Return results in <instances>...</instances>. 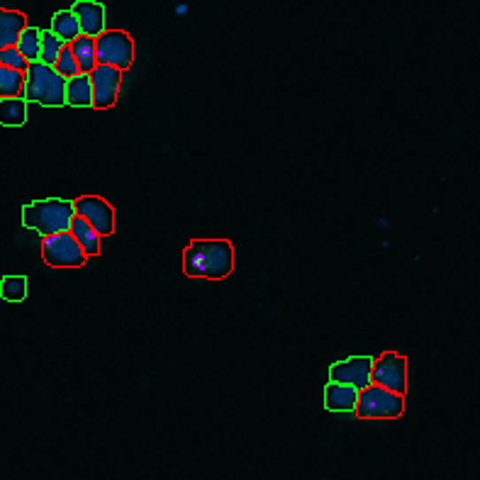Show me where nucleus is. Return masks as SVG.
Returning <instances> with one entry per match:
<instances>
[{
    "label": "nucleus",
    "mask_w": 480,
    "mask_h": 480,
    "mask_svg": "<svg viewBox=\"0 0 480 480\" xmlns=\"http://www.w3.org/2000/svg\"><path fill=\"white\" fill-rule=\"evenodd\" d=\"M0 295L8 303H20L27 298V278L25 275H5L0 281Z\"/></svg>",
    "instance_id": "obj_21"
},
{
    "label": "nucleus",
    "mask_w": 480,
    "mask_h": 480,
    "mask_svg": "<svg viewBox=\"0 0 480 480\" xmlns=\"http://www.w3.org/2000/svg\"><path fill=\"white\" fill-rule=\"evenodd\" d=\"M90 86H93V108L108 110L118 103L120 86H122V71L115 66H103L98 64L90 71Z\"/></svg>",
    "instance_id": "obj_9"
},
{
    "label": "nucleus",
    "mask_w": 480,
    "mask_h": 480,
    "mask_svg": "<svg viewBox=\"0 0 480 480\" xmlns=\"http://www.w3.org/2000/svg\"><path fill=\"white\" fill-rule=\"evenodd\" d=\"M66 44L54 35V32H42V51H40V61L42 64H47V66H54L57 59H59L61 50H64Z\"/></svg>",
    "instance_id": "obj_22"
},
{
    "label": "nucleus",
    "mask_w": 480,
    "mask_h": 480,
    "mask_svg": "<svg viewBox=\"0 0 480 480\" xmlns=\"http://www.w3.org/2000/svg\"><path fill=\"white\" fill-rule=\"evenodd\" d=\"M96 59L103 66L128 71L135 61V42L128 32L105 30L100 37H96Z\"/></svg>",
    "instance_id": "obj_5"
},
{
    "label": "nucleus",
    "mask_w": 480,
    "mask_h": 480,
    "mask_svg": "<svg viewBox=\"0 0 480 480\" xmlns=\"http://www.w3.org/2000/svg\"><path fill=\"white\" fill-rule=\"evenodd\" d=\"M42 259L50 268H81L86 264V254L71 232L42 236Z\"/></svg>",
    "instance_id": "obj_6"
},
{
    "label": "nucleus",
    "mask_w": 480,
    "mask_h": 480,
    "mask_svg": "<svg viewBox=\"0 0 480 480\" xmlns=\"http://www.w3.org/2000/svg\"><path fill=\"white\" fill-rule=\"evenodd\" d=\"M371 371V356H352L346 361L334 363L329 368V383H342V385H352L356 391H366L368 385H373Z\"/></svg>",
    "instance_id": "obj_10"
},
{
    "label": "nucleus",
    "mask_w": 480,
    "mask_h": 480,
    "mask_svg": "<svg viewBox=\"0 0 480 480\" xmlns=\"http://www.w3.org/2000/svg\"><path fill=\"white\" fill-rule=\"evenodd\" d=\"M359 402V391L352 385H342V383H329L324 391V405L332 412H352L356 410Z\"/></svg>",
    "instance_id": "obj_13"
},
{
    "label": "nucleus",
    "mask_w": 480,
    "mask_h": 480,
    "mask_svg": "<svg viewBox=\"0 0 480 480\" xmlns=\"http://www.w3.org/2000/svg\"><path fill=\"white\" fill-rule=\"evenodd\" d=\"M0 64H3V66H8V69H12V71H20V74H25L27 66H30V61L22 57L20 51H18V47L0 50Z\"/></svg>",
    "instance_id": "obj_24"
},
{
    "label": "nucleus",
    "mask_w": 480,
    "mask_h": 480,
    "mask_svg": "<svg viewBox=\"0 0 480 480\" xmlns=\"http://www.w3.org/2000/svg\"><path fill=\"white\" fill-rule=\"evenodd\" d=\"M25 27H27V18L22 12L0 8V50L15 47Z\"/></svg>",
    "instance_id": "obj_12"
},
{
    "label": "nucleus",
    "mask_w": 480,
    "mask_h": 480,
    "mask_svg": "<svg viewBox=\"0 0 480 480\" xmlns=\"http://www.w3.org/2000/svg\"><path fill=\"white\" fill-rule=\"evenodd\" d=\"M54 69H57V74H59V76H64L66 81L74 79V76H81L79 64H76V59H74V54H71L69 44H66V47L61 50L59 59H57V64H54Z\"/></svg>",
    "instance_id": "obj_23"
},
{
    "label": "nucleus",
    "mask_w": 480,
    "mask_h": 480,
    "mask_svg": "<svg viewBox=\"0 0 480 480\" xmlns=\"http://www.w3.org/2000/svg\"><path fill=\"white\" fill-rule=\"evenodd\" d=\"M18 51H20L25 59L30 61H40V51H42V30L37 27H25L18 40Z\"/></svg>",
    "instance_id": "obj_20"
},
{
    "label": "nucleus",
    "mask_w": 480,
    "mask_h": 480,
    "mask_svg": "<svg viewBox=\"0 0 480 480\" xmlns=\"http://www.w3.org/2000/svg\"><path fill=\"white\" fill-rule=\"evenodd\" d=\"M69 232H71V236L79 242V246L83 249V254L86 256H98L100 254V235L89 225V222H86V220H81L79 215L74 217Z\"/></svg>",
    "instance_id": "obj_15"
},
{
    "label": "nucleus",
    "mask_w": 480,
    "mask_h": 480,
    "mask_svg": "<svg viewBox=\"0 0 480 480\" xmlns=\"http://www.w3.org/2000/svg\"><path fill=\"white\" fill-rule=\"evenodd\" d=\"M235 271V246L227 239H193L183 252V274L188 278L220 281Z\"/></svg>",
    "instance_id": "obj_1"
},
{
    "label": "nucleus",
    "mask_w": 480,
    "mask_h": 480,
    "mask_svg": "<svg viewBox=\"0 0 480 480\" xmlns=\"http://www.w3.org/2000/svg\"><path fill=\"white\" fill-rule=\"evenodd\" d=\"M74 210L81 220H86L100 236L112 235L115 232V210L108 200L98 196H83L74 200Z\"/></svg>",
    "instance_id": "obj_8"
},
{
    "label": "nucleus",
    "mask_w": 480,
    "mask_h": 480,
    "mask_svg": "<svg viewBox=\"0 0 480 480\" xmlns=\"http://www.w3.org/2000/svg\"><path fill=\"white\" fill-rule=\"evenodd\" d=\"M353 412L361 420H395L405 412V395L368 385L366 391H359V402Z\"/></svg>",
    "instance_id": "obj_4"
},
{
    "label": "nucleus",
    "mask_w": 480,
    "mask_h": 480,
    "mask_svg": "<svg viewBox=\"0 0 480 480\" xmlns=\"http://www.w3.org/2000/svg\"><path fill=\"white\" fill-rule=\"evenodd\" d=\"M74 217H76L74 203L71 200H59V197L37 200V203L22 207V225L32 229V232H40L42 236L69 232Z\"/></svg>",
    "instance_id": "obj_2"
},
{
    "label": "nucleus",
    "mask_w": 480,
    "mask_h": 480,
    "mask_svg": "<svg viewBox=\"0 0 480 480\" xmlns=\"http://www.w3.org/2000/svg\"><path fill=\"white\" fill-rule=\"evenodd\" d=\"M66 105L74 108H93V86L89 74H81L66 81Z\"/></svg>",
    "instance_id": "obj_14"
},
{
    "label": "nucleus",
    "mask_w": 480,
    "mask_h": 480,
    "mask_svg": "<svg viewBox=\"0 0 480 480\" xmlns=\"http://www.w3.org/2000/svg\"><path fill=\"white\" fill-rule=\"evenodd\" d=\"M22 98L44 105V108H61V105H66V79L59 76L54 66L32 61L25 71Z\"/></svg>",
    "instance_id": "obj_3"
},
{
    "label": "nucleus",
    "mask_w": 480,
    "mask_h": 480,
    "mask_svg": "<svg viewBox=\"0 0 480 480\" xmlns=\"http://www.w3.org/2000/svg\"><path fill=\"white\" fill-rule=\"evenodd\" d=\"M22 90H25V74L0 64V98H22Z\"/></svg>",
    "instance_id": "obj_19"
},
{
    "label": "nucleus",
    "mask_w": 480,
    "mask_h": 480,
    "mask_svg": "<svg viewBox=\"0 0 480 480\" xmlns=\"http://www.w3.org/2000/svg\"><path fill=\"white\" fill-rule=\"evenodd\" d=\"M27 122V100L25 98H0V125L20 128Z\"/></svg>",
    "instance_id": "obj_17"
},
{
    "label": "nucleus",
    "mask_w": 480,
    "mask_h": 480,
    "mask_svg": "<svg viewBox=\"0 0 480 480\" xmlns=\"http://www.w3.org/2000/svg\"><path fill=\"white\" fill-rule=\"evenodd\" d=\"M371 381L373 385H378V388L405 395V392H407V361H405V356L395 352L381 353V356L373 361Z\"/></svg>",
    "instance_id": "obj_7"
},
{
    "label": "nucleus",
    "mask_w": 480,
    "mask_h": 480,
    "mask_svg": "<svg viewBox=\"0 0 480 480\" xmlns=\"http://www.w3.org/2000/svg\"><path fill=\"white\" fill-rule=\"evenodd\" d=\"M51 32H54L64 44H71L76 37H81L79 18L74 15V11H59L54 15V20H51Z\"/></svg>",
    "instance_id": "obj_18"
},
{
    "label": "nucleus",
    "mask_w": 480,
    "mask_h": 480,
    "mask_svg": "<svg viewBox=\"0 0 480 480\" xmlns=\"http://www.w3.org/2000/svg\"><path fill=\"white\" fill-rule=\"evenodd\" d=\"M71 54H74V59L79 64L81 74H90V71L98 66V59H96V40L93 37H86V35H81L76 40L71 42Z\"/></svg>",
    "instance_id": "obj_16"
},
{
    "label": "nucleus",
    "mask_w": 480,
    "mask_h": 480,
    "mask_svg": "<svg viewBox=\"0 0 480 480\" xmlns=\"http://www.w3.org/2000/svg\"><path fill=\"white\" fill-rule=\"evenodd\" d=\"M71 11L79 18L81 35L96 40V37H100L105 32V8L100 3H96V0H79Z\"/></svg>",
    "instance_id": "obj_11"
}]
</instances>
